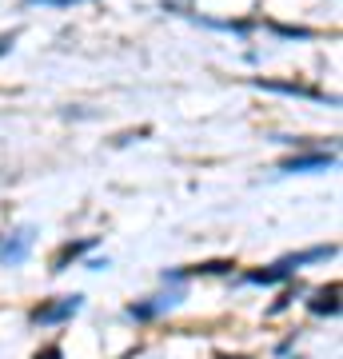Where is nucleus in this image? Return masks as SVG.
Returning a JSON list of instances; mask_svg holds the SVG:
<instances>
[{
    "instance_id": "nucleus-1",
    "label": "nucleus",
    "mask_w": 343,
    "mask_h": 359,
    "mask_svg": "<svg viewBox=\"0 0 343 359\" xmlns=\"http://www.w3.org/2000/svg\"><path fill=\"white\" fill-rule=\"evenodd\" d=\"M84 308V295H64L60 304H44V308H36L28 320L36 323V327H48V323H64V320H72L76 311Z\"/></svg>"
},
{
    "instance_id": "nucleus-2",
    "label": "nucleus",
    "mask_w": 343,
    "mask_h": 359,
    "mask_svg": "<svg viewBox=\"0 0 343 359\" xmlns=\"http://www.w3.org/2000/svg\"><path fill=\"white\" fill-rule=\"evenodd\" d=\"M335 168V152H307V156H292V160H283L280 172L283 176H295V172H328Z\"/></svg>"
},
{
    "instance_id": "nucleus-3",
    "label": "nucleus",
    "mask_w": 343,
    "mask_h": 359,
    "mask_svg": "<svg viewBox=\"0 0 343 359\" xmlns=\"http://www.w3.org/2000/svg\"><path fill=\"white\" fill-rule=\"evenodd\" d=\"M295 268H300V264H295V256H283L280 264H271V268L248 271L243 280H248V283H283V280H292V276H295Z\"/></svg>"
},
{
    "instance_id": "nucleus-4",
    "label": "nucleus",
    "mask_w": 343,
    "mask_h": 359,
    "mask_svg": "<svg viewBox=\"0 0 343 359\" xmlns=\"http://www.w3.org/2000/svg\"><path fill=\"white\" fill-rule=\"evenodd\" d=\"M180 299H184V292H168V295H156L152 304H132V308H128V316H132V320H156L160 311H172V308H176Z\"/></svg>"
},
{
    "instance_id": "nucleus-5",
    "label": "nucleus",
    "mask_w": 343,
    "mask_h": 359,
    "mask_svg": "<svg viewBox=\"0 0 343 359\" xmlns=\"http://www.w3.org/2000/svg\"><path fill=\"white\" fill-rule=\"evenodd\" d=\"M28 248H32V228H20L16 236H8L0 244V264H25Z\"/></svg>"
},
{
    "instance_id": "nucleus-6",
    "label": "nucleus",
    "mask_w": 343,
    "mask_h": 359,
    "mask_svg": "<svg viewBox=\"0 0 343 359\" xmlns=\"http://www.w3.org/2000/svg\"><path fill=\"white\" fill-rule=\"evenodd\" d=\"M307 311L311 316H339V283H331V287L311 295L307 299Z\"/></svg>"
},
{
    "instance_id": "nucleus-7",
    "label": "nucleus",
    "mask_w": 343,
    "mask_h": 359,
    "mask_svg": "<svg viewBox=\"0 0 343 359\" xmlns=\"http://www.w3.org/2000/svg\"><path fill=\"white\" fill-rule=\"evenodd\" d=\"M260 88L267 92H283V96H307V100H328L319 88H307V84H283V80H255Z\"/></svg>"
},
{
    "instance_id": "nucleus-8",
    "label": "nucleus",
    "mask_w": 343,
    "mask_h": 359,
    "mask_svg": "<svg viewBox=\"0 0 343 359\" xmlns=\"http://www.w3.org/2000/svg\"><path fill=\"white\" fill-rule=\"evenodd\" d=\"M92 248H96V236H88V240H80V244L60 248V252H56V259H52V271H64L68 264H72V259H80L84 252H92Z\"/></svg>"
},
{
    "instance_id": "nucleus-9",
    "label": "nucleus",
    "mask_w": 343,
    "mask_h": 359,
    "mask_svg": "<svg viewBox=\"0 0 343 359\" xmlns=\"http://www.w3.org/2000/svg\"><path fill=\"white\" fill-rule=\"evenodd\" d=\"M236 264L231 259H212V264H196V268L188 271H172V280H184V276H224V271H231Z\"/></svg>"
},
{
    "instance_id": "nucleus-10",
    "label": "nucleus",
    "mask_w": 343,
    "mask_h": 359,
    "mask_svg": "<svg viewBox=\"0 0 343 359\" xmlns=\"http://www.w3.org/2000/svg\"><path fill=\"white\" fill-rule=\"evenodd\" d=\"M271 32H280V36H288V40H307L311 36V28H288V25H271Z\"/></svg>"
},
{
    "instance_id": "nucleus-11",
    "label": "nucleus",
    "mask_w": 343,
    "mask_h": 359,
    "mask_svg": "<svg viewBox=\"0 0 343 359\" xmlns=\"http://www.w3.org/2000/svg\"><path fill=\"white\" fill-rule=\"evenodd\" d=\"M36 359H64V351L52 344V347H44V351H36Z\"/></svg>"
},
{
    "instance_id": "nucleus-12",
    "label": "nucleus",
    "mask_w": 343,
    "mask_h": 359,
    "mask_svg": "<svg viewBox=\"0 0 343 359\" xmlns=\"http://www.w3.org/2000/svg\"><path fill=\"white\" fill-rule=\"evenodd\" d=\"M32 4H76V0H32Z\"/></svg>"
},
{
    "instance_id": "nucleus-13",
    "label": "nucleus",
    "mask_w": 343,
    "mask_h": 359,
    "mask_svg": "<svg viewBox=\"0 0 343 359\" xmlns=\"http://www.w3.org/2000/svg\"><path fill=\"white\" fill-rule=\"evenodd\" d=\"M13 40H16V36H0V52L8 48V44H13Z\"/></svg>"
},
{
    "instance_id": "nucleus-14",
    "label": "nucleus",
    "mask_w": 343,
    "mask_h": 359,
    "mask_svg": "<svg viewBox=\"0 0 343 359\" xmlns=\"http://www.w3.org/2000/svg\"><path fill=\"white\" fill-rule=\"evenodd\" d=\"M220 359H248V355H220Z\"/></svg>"
}]
</instances>
